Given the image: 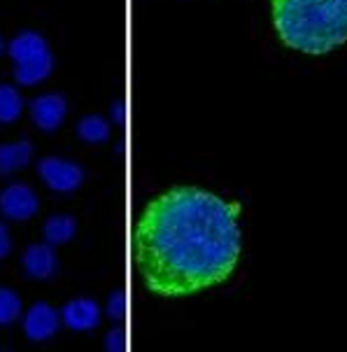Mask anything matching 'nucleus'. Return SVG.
I'll return each mask as SVG.
<instances>
[{
	"instance_id": "obj_12",
	"label": "nucleus",
	"mask_w": 347,
	"mask_h": 352,
	"mask_svg": "<svg viewBox=\"0 0 347 352\" xmlns=\"http://www.w3.org/2000/svg\"><path fill=\"white\" fill-rule=\"evenodd\" d=\"M21 110H23V100L19 96V91L10 85H0V122L3 124L16 122Z\"/></svg>"
},
{
	"instance_id": "obj_6",
	"label": "nucleus",
	"mask_w": 347,
	"mask_h": 352,
	"mask_svg": "<svg viewBox=\"0 0 347 352\" xmlns=\"http://www.w3.org/2000/svg\"><path fill=\"white\" fill-rule=\"evenodd\" d=\"M58 324H61V315L49 303L40 301L28 308L26 320H23V331L31 341H47L58 331Z\"/></svg>"
},
{
	"instance_id": "obj_16",
	"label": "nucleus",
	"mask_w": 347,
	"mask_h": 352,
	"mask_svg": "<svg viewBox=\"0 0 347 352\" xmlns=\"http://www.w3.org/2000/svg\"><path fill=\"white\" fill-rule=\"evenodd\" d=\"M110 315L115 320H119L124 315V294H119V292H115L110 299Z\"/></svg>"
},
{
	"instance_id": "obj_5",
	"label": "nucleus",
	"mask_w": 347,
	"mask_h": 352,
	"mask_svg": "<svg viewBox=\"0 0 347 352\" xmlns=\"http://www.w3.org/2000/svg\"><path fill=\"white\" fill-rule=\"evenodd\" d=\"M40 203L38 196L33 194L31 187L26 184H10L8 189H3L0 194V212L8 219H14V222H26L31 219L35 212H38Z\"/></svg>"
},
{
	"instance_id": "obj_11",
	"label": "nucleus",
	"mask_w": 347,
	"mask_h": 352,
	"mask_svg": "<svg viewBox=\"0 0 347 352\" xmlns=\"http://www.w3.org/2000/svg\"><path fill=\"white\" fill-rule=\"evenodd\" d=\"M75 229L77 222L73 217H68V214H52L43 226V234L49 245H63V243H68L75 236Z\"/></svg>"
},
{
	"instance_id": "obj_14",
	"label": "nucleus",
	"mask_w": 347,
	"mask_h": 352,
	"mask_svg": "<svg viewBox=\"0 0 347 352\" xmlns=\"http://www.w3.org/2000/svg\"><path fill=\"white\" fill-rule=\"evenodd\" d=\"M21 313V299L12 289L0 287V324H12Z\"/></svg>"
},
{
	"instance_id": "obj_1",
	"label": "nucleus",
	"mask_w": 347,
	"mask_h": 352,
	"mask_svg": "<svg viewBox=\"0 0 347 352\" xmlns=\"http://www.w3.org/2000/svg\"><path fill=\"white\" fill-rule=\"evenodd\" d=\"M240 256L238 206L196 187H175L147 206L135 229V261L147 289L184 296L214 287Z\"/></svg>"
},
{
	"instance_id": "obj_17",
	"label": "nucleus",
	"mask_w": 347,
	"mask_h": 352,
	"mask_svg": "<svg viewBox=\"0 0 347 352\" xmlns=\"http://www.w3.org/2000/svg\"><path fill=\"white\" fill-rule=\"evenodd\" d=\"M12 250V241H10V231L5 224H0V259H5V256L10 254Z\"/></svg>"
},
{
	"instance_id": "obj_8",
	"label": "nucleus",
	"mask_w": 347,
	"mask_h": 352,
	"mask_svg": "<svg viewBox=\"0 0 347 352\" xmlns=\"http://www.w3.org/2000/svg\"><path fill=\"white\" fill-rule=\"evenodd\" d=\"M23 268H26V273L35 280H47L52 278L54 273H56L58 268V259H56V252H54V248L49 243H35L26 250V254H23Z\"/></svg>"
},
{
	"instance_id": "obj_2",
	"label": "nucleus",
	"mask_w": 347,
	"mask_h": 352,
	"mask_svg": "<svg viewBox=\"0 0 347 352\" xmlns=\"http://www.w3.org/2000/svg\"><path fill=\"white\" fill-rule=\"evenodd\" d=\"M280 40L305 54H326L347 43V0H273Z\"/></svg>"
},
{
	"instance_id": "obj_15",
	"label": "nucleus",
	"mask_w": 347,
	"mask_h": 352,
	"mask_svg": "<svg viewBox=\"0 0 347 352\" xmlns=\"http://www.w3.org/2000/svg\"><path fill=\"white\" fill-rule=\"evenodd\" d=\"M105 345H107V350H122L124 348V333H119V329H112L110 333H107V338H105Z\"/></svg>"
},
{
	"instance_id": "obj_9",
	"label": "nucleus",
	"mask_w": 347,
	"mask_h": 352,
	"mask_svg": "<svg viewBox=\"0 0 347 352\" xmlns=\"http://www.w3.org/2000/svg\"><path fill=\"white\" fill-rule=\"evenodd\" d=\"M61 320L65 327L75 331H89L98 324L100 320V308L98 303L91 299H73L70 303H65Z\"/></svg>"
},
{
	"instance_id": "obj_18",
	"label": "nucleus",
	"mask_w": 347,
	"mask_h": 352,
	"mask_svg": "<svg viewBox=\"0 0 347 352\" xmlns=\"http://www.w3.org/2000/svg\"><path fill=\"white\" fill-rule=\"evenodd\" d=\"M3 50H5V47H3V40H0V54H3Z\"/></svg>"
},
{
	"instance_id": "obj_10",
	"label": "nucleus",
	"mask_w": 347,
	"mask_h": 352,
	"mask_svg": "<svg viewBox=\"0 0 347 352\" xmlns=\"http://www.w3.org/2000/svg\"><path fill=\"white\" fill-rule=\"evenodd\" d=\"M33 154V145L28 140L14 142V145H0V175H10V173L21 170L28 166Z\"/></svg>"
},
{
	"instance_id": "obj_13",
	"label": "nucleus",
	"mask_w": 347,
	"mask_h": 352,
	"mask_svg": "<svg viewBox=\"0 0 347 352\" xmlns=\"http://www.w3.org/2000/svg\"><path fill=\"white\" fill-rule=\"evenodd\" d=\"M77 133H80L82 140H87V142H105L110 138V124L98 115H89L80 122Z\"/></svg>"
},
{
	"instance_id": "obj_7",
	"label": "nucleus",
	"mask_w": 347,
	"mask_h": 352,
	"mask_svg": "<svg viewBox=\"0 0 347 352\" xmlns=\"http://www.w3.org/2000/svg\"><path fill=\"white\" fill-rule=\"evenodd\" d=\"M31 119L43 131H56L65 119V98L58 94H45L31 103Z\"/></svg>"
},
{
	"instance_id": "obj_4",
	"label": "nucleus",
	"mask_w": 347,
	"mask_h": 352,
	"mask_svg": "<svg viewBox=\"0 0 347 352\" xmlns=\"http://www.w3.org/2000/svg\"><path fill=\"white\" fill-rule=\"evenodd\" d=\"M38 173L45 180V184L54 192H75L82 182H85V170L80 168L73 161H65L58 157H45L40 159Z\"/></svg>"
},
{
	"instance_id": "obj_3",
	"label": "nucleus",
	"mask_w": 347,
	"mask_h": 352,
	"mask_svg": "<svg viewBox=\"0 0 347 352\" xmlns=\"http://www.w3.org/2000/svg\"><path fill=\"white\" fill-rule=\"evenodd\" d=\"M10 58L14 63V77L19 85L33 87L49 77L54 68V58L49 45L43 35L33 31H23L10 43Z\"/></svg>"
}]
</instances>
